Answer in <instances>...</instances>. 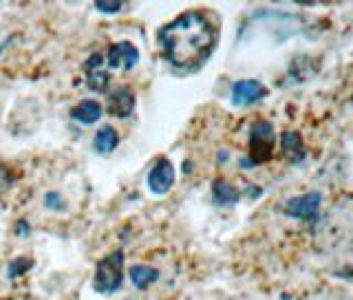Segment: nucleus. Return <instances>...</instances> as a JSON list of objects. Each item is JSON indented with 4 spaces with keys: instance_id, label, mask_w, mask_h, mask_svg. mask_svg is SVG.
<instances>
[{
    "instance_id": "39448f33",
    "label": "nucleus",
    "mask_w": 353,
    "mask_h": 300,
    "mask_svg": "<svg viewBox=\"0 0 353 300\" xmlns=\"http://www.w3.org/2000/svg\"><path fill=\"white\" fill-rule=\"evenodd\" d=\"M139 62V51L130 42H117L110 44L106 51V64L110 69H124L130 71Z\"/></svg>"
},
{
    "instance_id": "6e6552de",
    "label": "nucleus",
    "mask_w": 353,
    "mask_h": 300,
    "mask_svg": "<svg viewBox=\"0 0 353 300\" xmlns=\"http://www.w3.org/2000/svg\"><path fill=\"white\" fill-rule=\"evenodd\" d=\"M174 183V168L168 159H159L148 174V186L154 194H165Z\"/></svg>"
},
{
    "instance_id": "dca6fc26",
    "label": "nucleus",
    "mask_w": 353,
    "mask_h": 300,
    "mask_svg": "<svg viewBox=\"0 0 353 300\" xmlns=\"http://www.w3.org/2000/svg\"><path fill=\"white\" fill-rule=\"evenodd\" d=\"M95 7L102 11V14H117V11L124 7V5L117 3V0H97Z\"/></svg>"
},
{
    "instance_id": "f03ea898",
    "label": "nucleus",
    "mask_w": 353,
    "mask_h": 300,
    "mask_svg": "<svg viewBox=\"0 0 353 300\" xmlns=\"http://www.w3.org/2000/svg\"><path fill=\"white\" fill-rule=\"evenodd\" d=\"M316 246L340 268L353 270V199H345L329 210L316 234Z\"/></svg>"
},
{
    "instance_id": "1a4fd4ad",
    "label": "nucleus",
    "mask_w": 353,
    "mask_h": 300,
    "mask_svg": "<svg viewBox=\"0 0 353 300\" xmlns=\"http://www.w3.org/2000/svg\"><path fill=\"white\" fill-rule=\"evenodd\" d=\"M102 62H104V58H102L99 53H93L91 58H88V60L84 62L86 84H88V88H91V91H95V93L106 91V86H108V82H110L108 73L102 69Z\"/></svg>"
},
{
    "instance_id": "f257e3e1",
    "label": "nucleus",
    "mask_w": 353,
    "mask_h": 300,
    "mask_svg": "<svg viewBox=\"0 0 353 300\" xmlns=\"http://www.w3.org/2000/svg\"><path fill=\"white\" fill-rule=\"evenodd\" d=\"M161 55L179 71L199 69L216 44V27L203 11H185L159 29Z\"/></svg>"
},
{
    "instance_id": "20e7f679",
    "label": "nucleus",
    "mask_w": 353,
    "mask_h": 300,
    "mask_svg": "<svg viewBox=\"0 0 353 300\" xmlns=\"http://www.w3.org/2000/svg\"><path fill=\"white\" fill-rule=\"evenodd\" d=\"M274 152V128L268 121H259L250 132V157L254 163L270 161Z\"/></svg>"
},
{
    "instance_id": "2eb2a0df",
    "label": "nucleus",
    "mask_w": 353,
    "mask_h": 300,
    "mask_svg": "<svg viewBox=\"0 0 353 300\" xmlns=\"http://www.w3.org/2000/svg\"><path fill=\"white\" fill-rule=\"evenodd\" d=\"M157 270L152 268H146V265H135V268H130V281L135 283L139 290H146L148 285H152L157 281Z\"/></svg>"
},
{
    "instance_id": "ddd939ff",
    "label": "nucleus",
    "mask_w": 353,
    "mask_h": 300,
    "mask_svg": "<svg viewBox=\"0 0 353 300\" xmlns=\"http://www.w3.org/2000/svg\"><path fill=\"white\" fill-rule=\"evenodd\" d=\"M212 197H214V203L219 206H232L239 201V190L230 181L225 179H219L214 181V188H212Z\"/></svg>"
},
{
    "instance_id": "9d476101",
    "label": "nucleus",
    "mask_w": 353,
    "mask_h": 300,
    "mask_svg": "<svg viewBox=\"0 0 353 300\" xmlns=\"http://www.w3.org/2000/svg\"><path fill=\"white\" fill-rule=\"evenodd\" d=\"M108 108L110 115L115 117H128L135 108V93L128 86H119L108 95Z\"/></svg>"
},
{
    "instance_id": "f3484780",
    "label": "nucleus",
    "mask_w": 353,
    "mask_h": 300,
    "mask_svg": "<svg viewBox=\"0 0 353 300\" xmlns=\"http://www.w3.org/2000/svg\"><path fill=\"white\" fill-rule=\"evenodd\" d=\"M31 261H27V259H18V261H14L9 265V276L11 279H16L18 274H22V272H27V268H22V265H29Z\"/></svg>"
},
{
    "instance_id": "4468645a",
    "label": "nucleus",
    "mask_w": 353,
    "mask_h": 300,
    "mask_svg": "<svg viewBox=\"0 0 353 300\" xmlns=\"http://www.w3.org/2000/svg\"><path fill=\"white\" fill-rule=\"evenodd\" d=\"M119 143V135L113 126H104L95 132V150L97 152H110Z\"/></svg>"
},
{
    "instance_id": "a211bd4d",
    "label": "nucleus",
    "mask_w": 353,
    "mask_h": 300,
    "mask_svg": "<svg viewBox=\"0 0 353 300\" xmlns=\"http://www.w3.org/2000/svg\"><path fill=\"white\" fill-rule=\"evenodd\" d=\"M49 206H60V201H58V194H49Z\"/></svg>"
},
{
    "instance_id": "f8f14e48",
    "label": "nucleus",
    "mask_w": 353,
    "mask_h": 300,
    "mask_svg": "<svg viewBox=\"0 0 353 300\" xmlns=\"http://www.w3.org/2000/svg\"><path fill=\"white\" fill-rule=\"evenodd\" d=\"M71 117L75 121H82V124H95L102 117V106L95 99H84V102H80L71 110Z\"/></svg>"
},
{
    "instance_id": "0eeeda50",
    "label": "nucleus",
    "mask_w": 353,
    "mask_h": 300,
    "mask_svg": "<svg viewBox=\"0 0 353 300\" xmlns=\"http://www.w3.org/2000/svg\"><path fill=\"white\" fill-rule=\"evenodd\" d=\"M318 210H320V194H305V197H294L292 201H287L285 206V212L294 217V219H314L318 217Z\"/></svg>"
},
{
    "instance_id": "7ed1b4c3",
    "label": "nucleus",
    "mask_w": 353,
    "mask_h": 300,
    "mask_svg": "<svg viewBox=\"0 0 353 300\" xmlns=\"http://www.w3.org/2000/svg\"><path fill=\"white\" fill-rule=\"evenodd\" d=\"M121 279H124V254L117 250L97 263L95 290L102 294H113L121 285Z\"/></svg>"
},
{
    "instance_id": "423d86ee",
    "label": "nucleus",
    "mask_w": 353,
    "mask_h": 300,
    "mask_svg": "<svg viewBox=\"0 0 353 300\" xmlns=\"http://www.w3.org/2000/svg\"><path fill=\"white\" fill-rule=\"evenodd\" d=\"M268 95V88L256 80H241L232 86V104L234 106H250Z\"/></svg>"
},
{
    "instance_id": "9b49d317",
    "label": "nucleus",
    "mask_w": 353,
    "mask_h": 300,
    "mask_svg": "<svg viewBox=\"0 0 353 300\" xmlns=\"http://www.w3.org/2000/svg\"><path fill=\"white\" fill-rule=\"evenodd\" d=\"M281 148H283V154L290 161L298 163L305 159V143H303V137L298 135V132L290 130V132H283L281 137Z\"/></svg>"
}]
</instances>
